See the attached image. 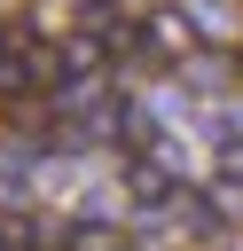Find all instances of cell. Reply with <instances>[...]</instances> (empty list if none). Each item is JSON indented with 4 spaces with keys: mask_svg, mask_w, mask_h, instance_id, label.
I'll list each match as a JSON object with an SVG mask.
<instances>
[{
    "mask_svg": "<svg viewBox=\"0 0 243 251\" xmlns=\"http://www.w3.org/2000/svg\"><path fill=\"white\" fill-rule=\"evenodd\" d=\"M63 251H125V235H118L110 220H78V227L63 235Z\"/></svg>",
    "mask_w": 243,
    "mask_h": 251,
    "instance_id": "1",
    "label": "cell"
}]
</instances>
